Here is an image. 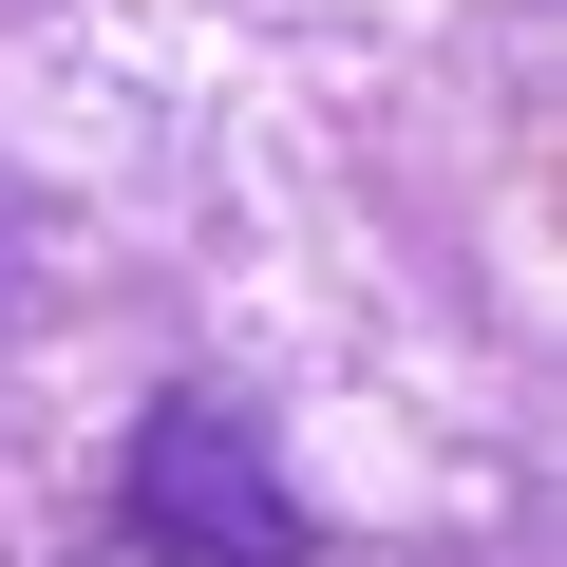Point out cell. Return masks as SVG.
<instances>
[{
  "instance_id": "cell-1",
  "label": "cell",
  "mask_w": 567,
  "mask_h": 567,
  "mask_svg": "<svg viewBox=\"0 0 567 567\" xmlns=\"http://www.w3.org/2000/svg\"><path fill=\"white\" fill-rule=\"evenodd\" d=\"M303 492L227 398H152L133 416V567H303Z\"/></svg>"
},
{
  "instance_id": "cell-2",
  "label": "cell",
  "mask_w": 567,
  "mask_h": 567,
  "mask_svg": "<svg viewBox=\"0 0 567 567\" xmlns=\"http://www.w3.org/2000/svg\"><path fill=\"white\" fill-rule=\"evenodd\" d=\"M114 567H133V548H114Z\"/></svg>"
}]
</instances>
